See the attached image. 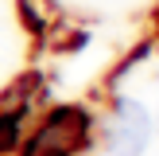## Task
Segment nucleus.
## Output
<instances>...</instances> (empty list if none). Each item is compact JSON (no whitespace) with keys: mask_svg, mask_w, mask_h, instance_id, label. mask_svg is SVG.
I'll return each mask as SVG.
<instances>
[{"mask_svg":"<svg viewBox=\"0 0 159 156\" xmlns=\"http://www.w3.org/2000/svg\"><path fill=\"white\" fill-rule=\"evenodd\" d=\"M20 140V109H12V113H0V156L8 152V148Z\"/></svg>","mask_w":159,"mask_h":156,"instance_id":"3","label":"nucleus"},{"mask_svg":"<svg viewBox=\"0 0 159 156\" xmlns=\"http://www.w3.org/2000/svg\"><path fill=\"white\" fill-rule=\"evenodd\" d=\"M152 144V113L144 101L120 98L105 121V148L113 156H144Z\"/></svg>","mask_w":159,"mask_h":156,"instance_id":"1","label":"nucleus"},{"mask_svg":"<svg viewBox=\"0 0 159 156\" xmlns=\"http://www.w3.org/2000/svg\"><path fill=\"white\" fill-rule=\"evenodd\" d=\"M85 133H89V117L78 105H62L39 125V133L23 148V156H70L85 140Z\"/></svg>","mask_w":159,"mask_h":156,"instance_id":"2","label":"nucleus"}]
</instances>
